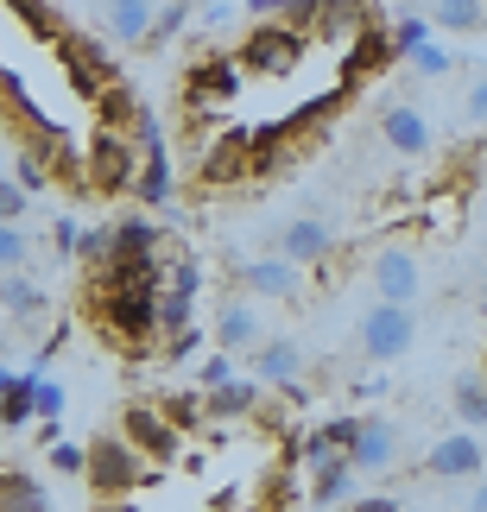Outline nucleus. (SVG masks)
I'll use <instances>...</instances> for the list:
<instances>
[{
  "label": "nucleus",
  "instance_id": "1",
  "mask_svg": "<svg viewBox=\"0 0 487 512\" xmlns=\"http://www.w3.org/2000/svg\"><path fill=\"white\" fill-rule=\"evenodd\" d=\"M89 323L108 348H127V354H146L152 336H159V304H165V285H127V279H102L89 272Z\"/></svg>",
  "mask_w": 487,
  "mask_h": 512
},
{
  "label": "nucleus",
  "instance_id": "2",
  "mask_svg": "<svg viewBox=\"0 0 487 512\" xmlns=\"http://www.w3.org/2000/svg\"><path fill=\"white\" fill-rule=\"evenodd\" d=\"M146 475H152V462L121 437V430H108V437H95V443H89V468H83V481H89V494H95V500H127V494H140Z\"/></svg>",
  "mask_w": 487,
  "mask_h": 512
},
{
  "label": "nucleus",
  "instance_id": "3",
  "mask_svg": "<svg viewBox=\"0 0 487 512\" xmlns=\"http://www.w3.org/2000/svg\"><path fill=\"white\" fill-rule=\"evenodd\" d=\"M140 165H146V152H140V140H133V133L95 127V140L83 146L89 190H102V196H133V184H140Z\"/></svg>",
  "mask_w": 487,
  "mask_h": 512
},
{
  "label": "nucleus",
  "instance_id": "4",
  "mask_svg": "<svg viewBox=\"0 0 487 512\" xmlns=\"http://www.w3.org/2000/svg\"><path fill=\"white\" fill-rule=\"evenodd\" d=\"M304 45H310V32H298L291 19H253L247 45L235 57L253 76H291V70H298V57H304Z\"/></svg>",
  "mask_w": 487,
  "mask_h": 512
},
{
  "label": "nucleus",
  "instance_id": "5",
  "mask_svg": "<svg viewBox=\"0 0 487 512\" xmlns=\"http://www.w3.org/2000/svg\"><path fill=\"white\" fill-rule=\"evenodd\" d=\"M57 57H64V76H70V89L83 95V102H95L108 83H121L114 51L102 45V38H89V32H64V38H57Z\"/></svg>",
  "mask_w": 487,
  "mask_h": 512
},
{
  "label": "nucleus",
  "instance_id": "6",
  "mask_svg": "<svg viewBox=\"0 0 487 512\" xmlns=\"http://www.w3.org/2000/svg\"><path fill=\"white\" fill-rule=\"evenodd\" d=\"M412 336H418V317H412V304H374L361 317V354L374 367H386V361H399V354H412Z\"/></svg>",
  "mask_w": 487,
  "mask_h": 512
},
{
  "label": "nucleus",
  "instance_id": "7",
  "mask_svg": "<svg viewBox=\"0 0 487 512\" xmlns=\"http://www.w3.org/2000/svg\"><path fill=\"white\" fill-rule=\"evenodd\" d=\"M121 437L140 449L146 462H178V449H184V430L165 418V405H152V399H133L121 405Z\"/></svg>",
  "mask_w": 487,
  "mask_h": 512
},
{
  "label": "nucleus",
  "instance_id": "8",
  "mask_svg": "<svg viewBox=\"0 0 487 512\" xmlns=\"http://www.w3.org/2000/svg\"><path fill=\"white\" fill-rule=\"evenodd\" d=\"M235 285L247 291V298L298 304L304 298V266H291L285 253H272V260H235Z\"/></svg>",
  "mask_w": 487,
  "mask_h": 512
},
{
  "label": "nucleus",
  "instance_id": "9",
  "mask_svg": "<svg viewBox=\"0 0 487 512\" xmlns=\"http://www.w3.org/2000/svg\"><path fill=\"white\" fill-rule=\"evenodd\" d=\"M197 177L209 190L216 184H241V177H253V133H235V127H222L216 140L203 146V159H197Z\"/></svg>",
  "mask_w": 487,
  "mask_h": 512
},
{
  "label": "nucleus",
  "instance_id": "10",
  "mask_svg": "<svg viewBox=\"0 0 487 512\" xmlns=\"http://www.w3.org/2000/svg\"><path fill=\"white\" fill-rule=\"evenodd\" d=\"M481 468H487V449L475 430H450L424 456V475H437V481H481Z\"/></svg>",
  "mask_w": 487,
  "mask_h": 512
},
{
  "label": "nucleus",
  "instance_id": "11",
  "mask_svg": "<svg viewBox=\"0 0 487 512\" xmlns=\"http://www.w3.org/2000/svg\"><path fill=\"white\" fill-rule=\"evenodd\" d=\"M241 76H247V64L241 57H203L197 70H190V83H184V102L190 108H222V102H235L241 95Z\"/></svg>",
  "mask_w": 487,
  "mask_h": 512
},
{
  "label": "nucleus",
  "instance_id": "12",
  "mask_svg": "<svg viewBox=\"0 0 487 512\" xmlns=\"http://www.w3.org/2000/svg\"><path fill=\"white\" fill-rule=\"evenodd\" d=\"M159 260H165V228L152 215H121L114 222V260L108 266H159Z\"/></svg>",
  "mask_w": 487,
  "mask_h": 512
},
{
  "label": "nucleus",
  "instance_id": "13",
  "mask_svg": "<svg viewBox=\"0 0 487 512\" xmlns=\"http://www.w3.org/2000/svg\"><path fill=\"white\" fill-rule=\"evenodd\" d=\"M367 272H374V298H386V304H412V298H418V285H424V272H418V253H412V247H380Z\"/></svg>",
  "mask_w": 487,
  "mask_h": 512
},
{
  "label": "nucleus",
  "instance_id": "14",
  "mask_svg": "<svg viewBox=\"0 0 487 512\" xmlns=\"http://www.w3.org/2000/svg\"><path fill=\"white\" fill-rule=\"evenodd\" d=\"M380 140L399 152V159H424V152L437 146V133H431V121L412 108V102H386L380 108Z\"/></svg>",
  "mask_w": 487,
  "mask_h": 512
},
{
  "label": "nucleus",
  "instance_id": "15",
  "mask_svg": "<svg viewBox=\"0 0 487 512\" xmlns=\"http://www.w3.org/2000/svg\"><path fill=\"white\" fill-rule=\"evenodd\" d=\"M298 373H304V348L285 342V336H266L253 348V380L272 386V392H298Z\"/></svg>",
  "mask_w": 487,
  "mask_h": 512
},
{
  "label": "nucleus",
  "instance_id": "16",
  "mask_svg": "<svg viewBox=\"0 0 487 512\" xmlns=\"http://www.w3.org/2000/svg\"><path fill=\"white\" fill-rule=\"evenodd\" d=\"M279 253L291 266H323L329 253H336V234H329V222H317V215H298V222L279 228Z\"/></svg>",
  "mask_w": 487,
  "mask_h": 512
},
{
  "label": "nucleus",
  "instance_id": "17",
  "mask_svg": "<svg viewBox=\"0 0 487 512\" xmlns=\"http://www.w3.org/2000/svg\"><path fill=\"white\" fill-rule=\"evenodd\" d=\"M355 437H361V418H355V411H336V418H323V424L298 443V462H304V468H323L329 456H348V449H355Z\"/></svg>",
  "mask_w": 487,
  "mask_h": 512
},
{
  "label": "nucleus",
  "instance_id": "18",
  "mask_svg": "<svg viewBox=\"0 0 487 512\" xmlns=\"http://www.w3.org/2000/svg\"><path fill=\"white\" fill-rule=\"evenodd\" d=\"M260 342H266V323H260V310H253V298H228L216 310V348L241 354V348H260Z\"/></svg>",
  "mask_w": 487,
  "mask_h": 512
},
{
  "label": "nucleus",
  "instance_id": "19",
  "mask_svg": "<svg viewBox=\"0 0 487 512\" xmlns=\"http://www.w3.org/2000/svg\"><path fill=\"white\" fill-rule=\"evenodd\" d=\"M393 57H399L393 26H380V19H374V26H367V32L355 38V45L342 51V70H348V83H355V76H380L386 64H393Z\"/></svg>",
  "mask_w": 487,
  "mask_h": 512
},
{
  "label": "nucleus",
  "instance_id": "20",
  "mask_svg": "<svg viewBox=\"0 0 487 512\" xmlns=\"http://www.w3.org/2000/svg\"><path fill=\"white\" fill-rule=\"evenodd\" d=\"M348 462H355L361 475L393 468V462H399V430L386 424V418H361V437H355V449H348Z\"/></svg>",
  "mask_w": 487,
  "mask_h": 512
},
{
  "label": "nucleus",
  "instance_id": "21",
  "mask_svg": "<svg viewBox=\"0 0 487 512\" xmlns=\"http://www.w3.org/2000/svg\"><path fill=\"white\" fill-rule=\"evenodd\" d=\"M355 475H361V468L355 462H348V456H329L323 468H310V506H348V500H355Z\"/></svg>",
  "mask_w": 487,
  "mask_h": 512
},
{
  "label": "nucleus",
  "instance_id": "22",
  "mask_svg": "<svg viewBox=\"0 0 487 512\" xmlns=\"http://www.w3.org/2000/svg\"><path fill=\"white\" fill-rule=\"evenodd\" d=\"M152 19H159V0H108V32L121 45H146Z\"/></svg>",
  "mask_w": 487,
  "mask_h": 512
},
{
  "label": "nucleus",
  "instance_id": "23",
  "mask_svg": "<svg viewBox=\"0 0 487 512\" xmlns=\"http://www.w3.org/2000/svg\"><path fill=\"white\" fill-rule=\"evenodd\" d=\"M0 304H7V317H19V323H32V317H45V285L38 279H26V272H0Z\"/></svg>",
  "mask_w": 487,
  "mask_h": 512
},
{
  "label": "nucleus",
  "instance_id": "24",
  "mask_svg": "<svg viewBox=\"0 0 487 512\" xmlns=\"http://www.w3.org/2000/svg\"><path fill=\"white\" fill-rule=\"evenodd\" d=\"M450 411L462 418V430H481L487 424V367H469L450 392Z\"/></svg>",
  "mask_w": 487,
  "mask_h": 512
},
{
  "label": "nucleus",
  "instance_id": "25",
  "mask_svg": "<svg viewBox=\"0 0 487 512\" xmlns=\"http://www.w3.org/2000/svg\"><path fill=\"white\" fill-rule=\"evenodd\" d=\"M260 380H241V373H235V380H228V386H216V392H209V411H216V424H235V418H253V405H260Z\"/></svg>",
  "mask_w": 487,
  "mask_h": 512
},
{
  "label": "nucleus",
  "instance_id": "26",
  "mask_svg": "<svg viewBox=\"0 0 487 512\" xmlns=\"http://www.w3.org/2000/svg\"><path fill=\"white\" fill-rule=\"evenodd\" d=\"M7 13L38 38V45H57V38H64V13H57V0H7Z\"/></svg>",
  "mask_w": 487,
  "mask_h": 512
},
{
  "label": "nucleus",
  "instance_id": "27",
  "mask_svg": "<svg viewBox=\"0 0 487 512\" xmlns=\"http://www.w3.org/2000/svg\"><path fill=\"white\" fill-rule=\"evenodd\" d=\"M0 512H51V500L26 468H0Z\"/></svg>",
  "mask_w": 487,
  "mask_h": 512
},
{
  "label": "nucleus",
  "instance_id": "28",
  "mask_svg": "<svg viewBox=\"0 0 487 512\" xmlns=\"http://www.w3.org/2000/svg\"><path fill=\"white\" fill-rule=\"evenodd\" d=\"M38 373H45V367L19 373V380H13V392L0 399V424H7V430H26V424H38Z\"/></svg>",
  "mask_w": 487,
  "mask_h": 512
},
{
  "label": "nucleus",
  "instance_id": "29",
  "mask_svg": "<svg viewBox=\"0 0 487 512\" xmlns=\"http://www.w3.org/2000/svg\"><path fill=\"white\" fill-rule=\"evenodd\" d=\"M140 95H133L127 83H108L102 95H95V114H102V127H114V133H133V121H140Z\"/></svg>",
  "mask_w": 487,
  "mask_h": 512
},
{
  "label": "nucleus",
  "instance_id": "30",
  "mask_svg": "<svg viewBox=\"0 0 487 512\" xmlns=\"http://www.w3.org/2000/svg\"><path fill=\"white\" fill-rule=\"evenodd\" d=\"M165 405V418L178 424V430H203L216 411H209V392H171V399H159Z\"/></svg>",
  "mask_w": 487,
  "mask_h": 512
},
{
  "label": "nucleus",
  "instance_id": "31",
  "mask_svg": "<svg viewBox=\"0 0 487 512\" xmlns=\"http://www.w3.org/2000/svg\"><path fill=\"white\" fill-rule=\"evenodd\" d=\"M481 19H487L481 0H437L431 7V26H443V32H475Z\"/></svg>",
  "mask_w": 487,
  "mask_h": 512
},
{
  "label": "nucleus",
  "instance_id": "32",
  "mask_svg": "<svg viewBox=\"0 0 487 512\" xmlns=\"http://www.w3.org/2000/svg\"><path fill=\"white\" fill-rule=\"evenodd\" d=\"M197 323V298L190 291H171L165 285V304H159V336H178V329Z\"/></svg>",
  "mask_w": 487,
  "mask_h": 512
},
{
  "label": "nucleus",
  "instance_id": "33",
  "mask_svg": "<svg viewBox=\"0 0 487 512\" xmlns=\"http://www.w3.org/2000/svg\"><path fill=\"white\" fill-rule=\"evenodd\" d=\"M184 26H190V0H159V19H152V38H146V45H171Z\"/></svg>",
  "mask_w": 487,
  "mask_h": 512
},
{
  "label": "nucleus",
  "instance_id": "34",
  "mask_svg": "<svg viewBox=\"0 0 487 512\" xmlns=\"http://www.w3.org/2000/svg\"><path fill=\"white\" fill-rule=\"evenodd\" d=\"M13 177H19V184H26L32 196H38V190H51V184H57V171H51L45 159H38V152H26V146H19V152H13Z\"/></svg>",
  "mask_w": 487,
  "mask_h": 512
},
{
  "label": "nucleus",
  "instance_id": "35",
  "mask_svg": "<svg viewBox=\"0 0 487 512\" xmlns=\"http://www.w3.org/2000/svg\"><path fill=\"white\" fill-rule=\"evenodd\" d=\"M45 462L57 468V475H83V468H89V443H64V437H57L45 449Z\"/></svg>",
  "mask_w": 487,
  "mask_h": 512
},
{
  "label": "nucleus",
  "instance_id": "36",
  "mask_svg": "<svg viewBox=\"0 0 487 512\" xmlns=\"http://www.w3.org/2000/svg\"><path fill=\"white\" fill-rule=\"evenodd\" d=\"M26 228H19V222H0V272H19V266H26Z\"/></svg>",
  "mask_w": 487,
  "mask_h": 512
},
{
  "label": "nucleus",
  "instance_id": "37",
  "mask_svg": "<svg viewBox=\"0 0 487 512\" xmlns=\"http://www.w3.org/2000/svg\"><path fill=\"white\" fill-rule=\"evenodd\" d=\"M405 64H412L418 76H450V70H456V57H450V51H443L437 38H431V45H418L412 57H405Z\"/></svg>",
  "mask_w": 487,
  "mask_h": 512
},
{
  "label": "nucleus",
  "instance_id": "38",
  "mask_svg": "<svg viewBox=\"0 0 487 512\" xmlns=\"http://www.w3.org/2000/svg\"><path fill=\"white\" fill-rule=\"evenodd\" d=\"M197 348H203V329L190 323V329H178V336H165V361L184 367V361H197Z\"/></svg>",
  "mask_w": 487,
  "mask_h": 512
},
{
  "label": "nucleus",
  "instance_id": "39",
  "mask_svg": "<svg viewBox=\"0 0 487 512\" xmlns=\"http://www.w3.org/2000/svg\"><path fill=\"white\" fill-rule=\"evenodd\" d=\"M26 184L19 177H0V222H26Z\"/></svg>",
  "mask_w": 487,
  "mask_h": 512
},
{
  "label": "nucleus",
  "instance_id": "40",
  "mask_svg": "<svg viewBox=\"0 0 487 512\" xmlns=\"http://www.w3.org/2000/svg\"><path fill=\"white\" fill-rule=\"evenodd\" d=\"M393 45H399V57H412L418 45H431V26L424 19H393Z\"/></svg>",
  "mask_w": 487,
  "mask_h": 512
},
{
  "label": "nucleus",
  "instance_id": "41",
  "mask_svg": "<svg viewBox=\"0 0 487 512\" xmlns=\"http://www.w3.org/2000/svg\"><path fill=\"white\" fill-rule=\"evenodd\" d=\"M171 291H190V298L203 291V266H197V253H184V247H178V272H171Z\"/></svg>",
  "mask_w": 487,
  "mask_h": 512
},
{
  "label": "nucleus",
  "instance_id": "42",
  "mask_svg": "<svg viewBox=\"0 0 487 512\" xmlns=\"http://www.w3.org/2000/svg\"><path fill=\"white\" fill-rule=\"evenodd\" d=\"M228 380H235V354L216 348V354L203 361V392H216V386H228Z\"/></svg>",
  "mask_w": 487,
  "mask_h": 512
},
{
  "label": "nucleus",
  "instance_id": "43",
  "mask_svg": "<svg viewBox=\"0 0 487 512\" xmlns=\"http://www.w3.org/2000/svg\"><path fill=\"white\" fill-rule=\"evenodd\" d=\"M76 241H83V222H76V215H57V222H51V247L64 253V260H76Z\"/></svg>",
  "mask_w": 487,
  "mask_h": 512
},
{
  "label": "nucleus",
  "instance_id": "44",
  "mask_svg": "<svg viewBox=\"0 0 487 512\" xmlns=\"http://www.w3.org/2000/svg\"><path fill=\"white\" fill-rule=\"evenodd\" d=\"M64 405H70V392L38 373V418H64Z\"/></svg>",
  "mask_w": 487,
  "mask_h": 512
},
{
  "label": "nucleus",
  "instance_id": "45",
  "mask_svg": "<svg viewBox=\"0 0 487 512\" xmlns=\"http://www.w3.org/2000/svg\"><path fill=\"white\" fill-rule=\"evenodd\" d=\"M462 114H469V127H487V76H475L469 95H462Z\"/></svg>",
  "mask_w": 487,
  "mask_h": 512
},
{
  "label": "nucleus",
  "instance_id": "46",
  "mask_svg": "<svg viewBox=\"0 0 487 512\" xmlns=\"http://www.w3.org/2000/svg\"><path fill=\"white\" fill-rule=\"evenodd\" d=\"M247 13H253V19H285L291 0H247Z\"/></svg>",
  "mask_w": 487,
  "mask_h": 512
},
{
  "label": "nucleus",
  "instance_id": "47",
  "mask_svg": "<svg viewBox=\"0 0 487 512\" xmlns=\"http://www.w3.org/2000/svg\"><path fill=\"white\" fill-rule=\"evenodd\" d=\"M348 512H405V506H399L393 494H367V500H355Z\"/></svg>",
  "mask_w": 487,
  "mask_h": 512
},
{
  "label": "nucleus",
  "instance_id": "48",
  "mask_svg": "<svg viewBox=\"0 0 487 512\" xmlns=\"http://www.w3.org/2000/svg\"><path fill=\"white\" fill-rule=\"evenodd\" d=\"M228 13H235V0H209V7H203V26H222Z\"/></svg>",
  "mask_w": 487,
  "mask_h": 512
},
{
  "label": "nucleus",
  "instance_id": "49",
  "mask_svg": "<svg viewBox=\"0 0 487 512\" xmlns=\"http://www.w3.org/2000/svg\"><path fill=\"white\" fill-rule=\"evenodd\" d=\"M89 512H140V506H133V494H127V500H95Z\"/></svg>",
  "mask_w": 487,
  "mask_h": 512
},
{
  "label": "nucleus",
  "instance_id": "50",
  "mask_svg": "<svg viewBox=\"0 0 487 512\" xmlns=\"http://www.w3.org/2000/svg\"><path fill=\"white\" fill-rule=\"evenodd\" d=\"M469 512H487V481H475V494H469Z\"/></svg>",
  "mask_w": 487,
  "mask_h": 512
},
{
  "label": "nucleus",
  "instance_id": "51",
  "mask_svg": "<svg viewBox=\"0 0 487 512\" xmlns=\"http://www.w3.org/2000/svg\"><path fill=\"white\" fill-rule=\"evenodd\" d=\"M13 380H19V373H13V367H0V399H7V392H13Z\"/></svg>",
  "mask_w": 487,
  "mask_h": 512
},
{
  "label": "nucleus",
  "instance_id": "52",
  "mask_svg": "<svg viewBox=\"0 0 487 512\" xmlns=\"http://www.w3.org/2000/svg\"><path fill=\"white\" fill-rule=\"evenodd\" d=\"M481 310H487V298H481Z\"/></svg>",
  "mask_w": 487,
  "mask_h": 512
},
{
  "label": "nucleus",
  "instance_id": "53",
  "mask_svg": "<svg viewBox=\"0 0 487 512\" xmlns=\"http://www.w3.org/2000/svg\"><path fill=\"white\" fill-rule=\"evenodd\" d=\"M329 512H336V506H329Z\"/></svg>",
  "mask_w": 487,
  "mask_h": 512
}]
</instances>
